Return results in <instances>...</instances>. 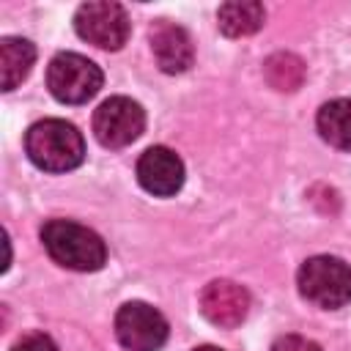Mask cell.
Masks as SVG:
<instances>
[{
    "label": "cell",
    "instance_id": "cell-1",
    "mask_svg": "<svg viewBox=\"0 0 351 351\" xmlns=\"http://www.w3.org/2000/svg\"><path fill=\"white\" fill-rule=\"evenodd\" d=\"M25 151L36 167L47 173H66L82 165L85 140L74 123L60 121V118H47L27 129Z\"/></svg>",
    "mask_w": 351,
    "mask_h": 351
},
{
    "label": "cell",
    "instance_id": "cell-2",
    "mask_svg": "<svg viewBox=\"0 0 351 351\" xmlns=\"http://www.w3.org/2000/svg\"><path fill=\"white\" fill-rule=\"evenodd\" d=\"M41 241L49 258L74 271H99L107 261L101 236L71 219H49L41 228Z\"/></svg>",
    "mask_w": 351,
    "mask_h": 351
},
{
    "label": "cell",
    "instance_id": "cell-3",
    "mask_svg": "<svg viewBox=\"0 0 351 351\" xmlns=\"http://www.w3.org/2000/svg\"><path fill=\"white\" fill-rule=\"evenodd\" d=\"M299 293L324 310H337L351 302V266L332 255L307 258L299 269Z\"/></svg>",
    "mask_w": 351,
    "mask_h": 351
},
{
    "label": "cell",
    "instance_id": "cell-4",
    "mask_svg": "<svg viewBox=\"0 0 351 351\" xmlns=\"http://www.w3.org/2000/svg\"><path fill=\"white\" fill-rule=\"evenodd\" d=\"M47 88L63 104H82L99 93L101 69L77 52H60L49 60Z\"/></svg>",
    "mask_w": 351,
    "mask_h": 351
},
{
    "label": "cell",
    "instance_id": "cell-5",
    "mask_svg": "<svg viewBox=\"0 0 351 351\" xmlns=\"http://www.w3.org/2000/svg\"><path fill=\"white\" fill-rule=\"evenodd\" d=\"M74 27L80 38L99 49H121L129 38V16L118 3H82L74 14Z\"/></svg>",
    "mask_w": 351,
    "mask_h": 351
},
{
    "label": "cell",
    "instance_id": "cell-6",
    "mask_svg": "<svg viewBox=\"0 0 351 351\" xmlns=\"http://www.w3.org/2000/svg\"><path fill=\"white\" fill-rule=\"evenodd\" d=\"M115 335L129 351H159L167 340V321L145 302H126L115 315Z\"/></svg>",
    "mask_w": 351,
    "mask_h": 351
},
{
    "label": "cell",
    "instance_id": "cell-7",
    "mask_svg": "<svg viewBox=\"0 0 351 351\" xmlns=\"http://www.w3.org/2000/svg\"><path fill=\"white\" fill-rule=\"evenodd\" d=\"M145 129V112L137 101L126 96H112L99 104L93 112V132L101 145L107 148H123L134 143Z\"/></svg>",
    "mask_w": 351,
    "mask_h": 351
},
{
    "label": "cell",
    "instance_id": "cell-8",
    "mask_svg": "<svg viewBox=\"0 0 351 351\" xmlns=\"http://www.w3.org/2000/svg\"><path fill=\"white\" fill-rule=\"evenodd\" d=\"M137 181L156 197H170L184 186V162L176 151L154 145L137 159Z\"/></svg>",
    "mask_w": 351,
    "mask_h": 351
},
{
    "label": "cell",
    "instance_id": "cell-9",
    "mask_svg": "<svg viewBox=\"0 0 351 351\" xmlns=\"http://www.w3.org/2000/svg\"><path fill=\"white\" fill-rule=\"evenodd\" d=\"M200 313L211 324L222 329H233L250 313V293L233 280H211L200 291Z\"/></svg>",
    "mask_w": 351,
    "mask_h": 351
},
{
    "label": "cell",
    "instance_id": "cell-10",
    "mask_svg": "<svg viewBox=\"0 0 351 351\" xmlns=\"http://www.w3.org/2000/svg\"><path fill=\"white\" fill-rule=\"evenodd\" d=\"M151 49H154L159 69L167 74H181L195 60V47H192L189 33L181 25L167 22V19H159L151 27Z\"/></svg>",
    "mask_w": 351,
    "mask_h": 351
},
{
    "label": "cell",
    "instance_id": "cell-11",
    "mask_svg": "<svg viewBox=\"0 0 351 351\" xmlns=\"http://www.w3.org/2000/svg\"><path fill=\"white\" fill-rule=\"evenodd\" d=\"M36 47L27 38L5 36L0 38V85L3 90H14L33 69Z\"/></svg>",
    "mask_w": 351,
    "mask_h": 351
},
{
    "label": "cell",
    "instance_id": "cell-12",
    "mask_svg": "<svg viewBox=\"0 0 351 351\" xmlns=\"http://www.w3.org/2000/svg\"><path fill=\"white\" fill-rule=\"evenodd\" d=\"M318 132L329 145L351 151V99L326 101L318 110Z\"/></svg>",
    "mask_w": 351,
    "mask_h": 351
},
{
    "label": "cell",
    "instance_id": "cell-13",
    "mask_svg": "<svg viewBox=\"0 0 351 351\" xmlns=\"http://www.w3.org/2000/svg\"><path fill=\"white\" fill-rule=\"evenodd\" d=\"M219 30L230 38H241V36H250L255 33L263 19H266V11L261 3H252V0H241V3H225L219 5Z\"/></svg>",
    "mask_w": 351,
    "mask_h": 351
},
{
    "label": "cell",
    "instance_id": "cell-14",
    "mask_svg": "<svg viewBox=\"0 0 351 351\" xmlns=\"http://www.w3.org/2000/svg\"><path fill=\"white\" fill-rule=\"evenodd\" d=\"M304 74H307V69H304L302 58H296V55H291V52H274V55L266 58V63H263V77H266V82H269L274 90H280V93H293L296 88H302Z\"/></svg>",
    "mask_w": 351,
    "mask_h": 351
},
{
    "label": "cell",
    "instance_id": "cell-15",
    "mask_svg": "<svg viewBox=\"0 0 351 351\" xmlns=\"http://www.w3.org/2000/svg\"><path fill=\"white\" fill-rule=\"evenodd\" d=\"M11 351H58V346H55V340H52L49 335H44V332H27V335H22V337L14 343Z\"/></svg>",
    "mask_w": 351,
    "mask_h": 351
},
{
    "label": "cell",
    "instance_id": "cell-16",
    "mask_svg": "<svg viewBox=\"0 0 351 351\" xmlns=\"http://www.w3.org/2000/svg\"><path fill=\"white\" fill-rule=\"evenodd\" d=\"M271 351H321V346L299 335H285L271 346Z\"/></svg>",
    "mask_w": 351,
    "mask_h": 351
},
{
    "label": "cell",
    "instance_id": "cell-17",
    "mask_svg": "<svg viewBox=\"0 0 351 351\" xmlns=\"http://www.w3.org/2000/svg\"><path fill=\"white\" fill-rule=\"evenodd\" d=\"M195 351H222V348H217V346H200V348H195Z\"/></svg>",
    "mask_w": 351,
    "mask_h": 351
}]
</instances>
